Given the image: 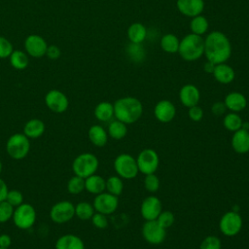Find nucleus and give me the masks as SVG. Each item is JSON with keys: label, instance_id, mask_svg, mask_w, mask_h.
Listing matches in <instances>:
<instances>
[{"label": "nucleus", "instance_id": "obj_1", "mask_svg": "<svg viewBox=\"0 0 249 249\" xmlns=\"http://www.w3.org/2000/svg\"><path fill=\"white\" fill-rule=\"evenodd\" d=\"M231 54V46L229 38L221 31H212L204 39V55L212 63L226 62Z\"/></svg>", "mask_w": 249, "mask_h": 249}, {"label": "nucleus", "instance_id": "obj_2", "mask_svg": "<svg viewBox=\"0 0 249 249\" xmlns=\"http://www.w3.org/2000/svg\"><path fill=\"white\" fill-rule=\"evenodd\" d=\"M113 106L114 117L125 124L137 122L143 113V105L141 101L132 96L122 97L116 100Z\"/></svg>", "mask_w": 249, "mask_h": 249}, {"label": "nucleus", "instance_id": "obj_3", "mask_svg": "<svg viewBox=\"0 0 249 249\" xmlns=\"http://www.w3.org/2000/svg\"><path fill=\"white\" fill-rule=\"evenodd\" d=\"M178 53L186 61H195L204 54V39L196 34L190 33L180 40Z\"/></svg>", "mask_w": 249, "mask_h": 249}, {"label": "nucleus", "instance_id": "obj_4", "mask_svg": "<svg viewBox=\"0 0 249 249\" xmlns=\"http://www.w3.org/2000/svg\"><path fill=\"white\" fill-rule=\"evenodd\" d=\"M98 165L99 161L96 156L90 153H83L74 159L72 170L75 175L86 179L96 172Z\"/></svg>", "mask_w": 249, "mask_h": 249}, {"label": "nucleus", "instance_id": "obj_5", "mask_svg": "<svg viewBox=\"0 0 249 249\" xmlns=\"http://www.w3.org/2000/svg\"><path fill=\"white\" fill-rule=\"evenodd\" d=\"M30 151V141L23 133L12 134L6 143V152L14 160L24 159Z\"/></svg>", "mask_w": 249, "mask_h": 249}, {"label": "nucleus", "instance_id": "obj_6", "mask_svg": "<svg viewBox=\"0 0 249 249\" xmlns=\"http://www.w3.org/2000/svg\"><path fill=\"white\" fill-rule=\"evenodd\" d=\"M12 219L17 228L20 230L30 229L36 222V210L31 204L22 202L15 207Z\"/></svg>", "mask_w": 249, "mask_h": 249}, {"label": "nucleus", "instance_id": "obj_7", "mask_svg": "<svg viewBox=\"0 0 249 249\" xmlns=\"http://www.w3.org/2000/svg\"><path fill=\"white\" fill-rule=\"evenodd\" d=\"M114 168L117 174L124 179H133L139 170L136 160L128 154H121L114 160Z\"/></svg>", "mask_w": 249, "mask_h": 249}, {"label": "nucleus", "instance_id": "obj_8", "mask_svg": "<svg viewBox=\"0 0 249 249\" xmlns=\"http://www.w3.org/2000/svg\"><path fill=\"white\" fill-rule=\"evenodd\" d=\"M75 216V205L68 200H61L54 203L50 210L51 220L55 224L69 222Z\"/></svg>", "mask_w": 249, "mask_h": 249}, {"label": "nucleus", "instance_id": "obj_9", "mask_svg": "<svg viewBox=\"0 0 249 249\" xmlns=\"http://www.w3.org/2000/svg\"><path fill=\"white\" fill-rule=\"evenodd\" d=\"M138 170L147 175L155 173L159 167L160 159L157 152L153 149H144L136 159Z\"/></svg>", "mask_w": 249, "mask_h": 249}, {"label": "nucleus", "instance_id": "obj_10", "mask_svg": "<svg viewBox=\"0 0 249 249\" xmlns=\"http://www.w3.org/2000/svg\"><path fill=\"white\" fill-rule=\"evenodd\" d=\"M220 231L227 236L237 234L242 228V218L237 212L229 211L223 215L219 223Z\"/></svg>", "mask_w": 249, "mask_h": 249}, {"label": "nucleus", "instance_id": "obj_11", "mask_svg": "<svg viewBox=\"0 0 249 249\" xmlns=\"http://www.w3.org/2000/svg\"><path fill=\"white\" fill-rule=\"evenodd\" d=\"M142 235L144 239L150 244H160L166 235V231L162 228L157 220L146 221L142 227Z\"/></svg>", "mask_w": 249, "mask_h": 249}, {"label": "nucleus", "instance_id": "obj_12", "mask_svg": "<svg viewBox=\"0 0 249 249\" xmlns=\"http://www.w3.org/2000/svg\"><path fill=\"white\" fill-rule=\"evenodd\" d=\"M119 199L117 196H114L110 193H101L96 195L93 200V208L96 212L102 213L104 215L112 214L118 208Z\"/></svg>", "mask_w": 249, "mask_h": 249}, {"label": "nucleus", "instance_id": "obj_13", "mask_svg": "<svg viewBox=\"0 0 249 249\" xmlns=\"http://www.w3.org/2000/svg\"><path fill=\"white\" fill-rule=\"evenodd\" d=\"M45 104L51 111L60 114L67 110L69 100L62 91L58 89H51L45 95Z\"/></svg>", "mask_w": 249, "mask_h": 249}, {"label": "nucleus", "instance_id": "obj_14", "mask_svg": "<svg viewBox=\"0 0 249 249\" xmlns=\"http://www.w3.org/2000/svg\"><path fill=\"white\" fill-rule=\"evenodd\" d=\"M24 48L27 54L32 57L39 58L46 55L48 44L43 37L37 34H31L26 37L24 41Z\"/></svg>", "mask_w": 249, "mask_h": 249}, {"label": "nucleus", "instance_id": "obj_15", "mask_svg": "<svg viewBox=\"0 0 249 249\" xmlns=\"http://www.w3.org/2000/svg\"><path fill=\"white\" fill-rule=\"evenodd\" d=\"M140 212H141V216L146 221L156 220L158 218V216L160 215V213L161 212L160 200L155 196H147L142 201Z\"/></svg>", "mask_w": 249, "mask_h": 249}, {"label": "nucleus", "instance_id": "obj_16", "mask_svg": "<svg viewBox=\"0 0 249 249\" xmlns=\"http://www.w3.org/2000/svg\"><path fill=\"white\" fill-rule=\"evenodd\" d=\"M154 114L159 122L169 123L174 119L176 115V108L171 101L163 99L156 104L154 108Z\"/></svg>", "mask_w": 249, "mask_h": 249}, {"label": "nucleus", "instance_id": "obj_17", "mask_svg": "<svg viewBox=\"0 0 249 249\" xmlns=\"http://www.w3.org/2000/svg\"><path fill=\"white\" fill-rule=\"evenodd\" d=\"M176 6L183 16L194 18L202 13L204 0H177Z\"/></svg>", "mask_w": 249, "mask_h": 249}, {"label": "nucleus", "instance_id": "obj_18", "mask_svg": "<svg viewBox=\"0 0 249 249\" xmlns=\"http://www.w3.org/2000/svg\"><path fill=\"white\" fill-rule=\"evenodd\" d=\"M200 98V93L198 89L192 84H187L183 86L179 91V99L185 107H193L197 105Z\"/></svg>", "mask_w": 249, "mask_h": 249}, {"label": "nucleus", "instance_id": "obj_19", "mask_svg": "<svg viewBox=\"0 0 249 249\" xmlns=\"http://www.w3.org/2000/svg\"><path fill=\"white\" fill-rule=\"evenodd\" d=\"M231 147L237 154H246L249 152V131L247 128L241 127L233 132Z\"/></svg>", "mask_w": 249, "mask_h": 249}, {"label": "nucleus", "instance_id": "obj_20", "mask_svg": "<svg viewBox=\"0 0 249 249\" xmlns=\"http://www.w3.org/2000/svg\"><path fill=\"white\" fill-rule=\"evenodd\" d=\"M212 74L214 76V79L223 85L231 83L235 77V72L233 68L225 62L216 64Z\"/></svg>", "mask_w": 249, "mask_h": 249}, {"label": "nucleus", "instance_id": "obj_21", "mask_svg": "<svg viewBox=\"0 0 249 249\" xmlns=\"http://www.w3.org/2000/svg\"><path fill=\"white\" fill-rule=\"evenodd\" d=\"M224 103L227 109H229L231 112L237 113L242 111L246 107L247 100L244 94H242L241 92L232 91L226 95Z\"/></svg>", "mask_w": 249, "mask_h": 249}, {"label": "nucleus", "instance_id": "obj_22", "mask_svg": "<svg viewBox=\"0 0 249 249\" xmlns=\"http://www.w3.org/2000/svg\"><path fill=\"white\" fill-rule=\"evenodd\" d=\"M54 247L55 249H85V244L78 235L67 233L57 238Z\"/></svg>", "mask_w": 249, "mask_h": 249}, {"label": "nucleus", "instance_id": "obj_23", "mask_svg": "<svg viewBox=\"0 0 249 249\" xmlns=\"http://www.w3.org/2000/svg\"><path fill=\"white\" fill-rule=\"evenodd\" d=\"M46 126L42 120L31 119L26 122L23 127V134L29 139H37L45 132Z\"/></svg>", "mask_w": 249, "mask_h": 249}, {"label": "nucleus", "instance_id": "obj_24", "mask_svg": "<svg viewBox=\"0 0 249 249\" xmlns=\"http://www.w3.org/2000/svg\"><path fill=\"white\" fill-rule=\"evenodd\" d=\"M147 28L141 22H133L127 28V38L129 42L142 44L147 38Z\"/></svg>", "mask_w": 249, "mask_h": 249}, {"label": "nucleus", "instance_id": "obj_25", "mask_svg": "<svg viewBox=\"0 0 249 249\" xmlns=\"http://www.w3.org/2000/svg\"><path fill=\"white\" fill-rule=\"evenodd\" d=\"M89 141L96 147H103L106 145L108 140L107 131L99 124H93L89 127Z\"/></svg>", "mask_w": 249, "mask_h": 249}, {"label": "nucleus", "instance_id": "obj_26", "mask_svg": "<svg viewBox=\"0 0 249 249\" xmlns=\"http://www.w3.org/2000/svg\"><path fill=\"white\" fill-rule=\"evenodd\" d=\"M85 190L93 195H99L106 190V181L95 173L85 179Z\"/></svg>", "mask_w": 249, "mask_h": 249}, {"label": "nucleus", "instance_id": "obj_27", "mask_svg": "<svg viewBox=\"0 0 249 249\" xmlns=\"http://www.w3.org/2000/svg\"><path fill=\"white\" fill-rule=\"evenodd\" d=\"M94 117L100 122H109L114 117V106L108 101L99 102L94 108Z\"/></svg>", "mask_w": 249, "mask_h": 249}, {"label": "nucleus", "instance_id": "obj_28", "mask_svg": "<svg viewBox=\"0 0 249 249\" xmlns=\"http://www.w3.org/2000/svg\"><path fill=\"white\" fill-rule=\"evenodd\" d=\"M125 53L127 54L128 58L134 63H141L146 57V51L142 44L130 42L125 47Z\"/></svg>", "mask_w": 249, "mask_h": 249}, {"label": "nucleus", "instance_id": "obj_29", "mask_svg": "<svg viewBox=\"0 0 249 249\" xmlns=\"http://www.w3.org/2000/svg\"><path fill=\"white\" fill-rule=\"evenodd\" d=\"M160 48L165 53H178L180 40L178 39V37L176 35H174L172 33L164 34L160 38Z\"/></svg>", "mask_w": 249, "mask_h": 249}, {"label": "nucleus", "instance_id": "obj_30", "mask_svg": "<svg viewBox=\"0 0 249 249\" xmlns=\"http://www.w3.org/2000/svg\"><path fill=\"white\" fill-rule=\"evenodd\" d=\"M10 63L15 69L23 70L28 66L29 59L24 52L20 50H16L13 51V53L10 55Z\"/></svg>", "mask_w": 249, "mask_h": 249}, {"label": "nucleus", "instance_id": "obj_31", "mask_svg": "<svg viewBox=\"0 0 249 249\" xmlns=\"http://www.w3.org/2000/svg\"><path fill=\"white\" fill-rule=\"evenodd\" d=\"M208 27H209V23L205 17L198 15L196 17L192 18V20L190 22V28L192 33L201 36L204 33H206V31L208 30Z\"/></svg>", "mask_w": 249, "mask_h": 249}, {"label": "nucleus", "instance_id": "obj_32", "mask_svg": "<svg viewBox=\"0 0 249 249\" xmlns=\"http://www.w3.org/2000/svg\"><path fill=\"white\" fill-rule=\"evenodd\" d=\"M127 133L126 124L121 121H112L108 126V134L116 140L123 139Z\"/></svg>", "mask_w": 249, "mask_h": 249}, {"label": "nucleus", "instance_id": "obj_33", "mask_svg": "<svg viewBox=\"0 0 249 249\" xmlns=\"http://www.w3.org/2000/svg\"><path fill=\"white\" fill-rule=\"evenodd\" d=\"M223 124H224V126L227 130L234 132V131H236V130H238L242 127L243 123H242V120H241V118L238 114H236L234 112H231V113L227 114L224 117Z\"/></svg>", "mask_w": 249, "mask_h": 249}, {"label": "nucleus", "instance_id": "obj_34", "mask_svg": "<svg viewBox=\"0 0 249 249\" xmlns=\"http://www.w3.org/2000/svg\"><path fill=\"white\" fill-rule=\"evenodd\" d=\"M93 214H94L93 205L89 202L82 201L75 205V216H77L81 220H84V221L89 220L91 219Z\"/></svg>", "mask_w": 249, "mask_h": 249}, {"label": "nucleus", "instance_id": "obj_35", "mask_svg": "<svg viewBox=\"0 0 249 249\" xmlns=\"http://www.w3.org/2000/svg\"><path fill=\"white\" fill-rule=\"evenodd\" d=\"M124 184L120 176H111L106 180V190L114 196H120L123 192Z\"/></svg>", "mask_w": 249, "mask_h": 249}, {"label": "nucleus", "instance_id": "obj_36", "mask_svg": "<svg viewBox=\"0 0 249 249\" xmlns=\"http://www.w3.org/2000/svg\"><path fill=\"white\" fill-rule=\"evenodd\" d=\"M66 187L69 194H72V195L81 194L85 190V179L80 176L74 175L68 180Z\"/></svg>", "mask_w": 249, "mask_h": 249}, {"label": "nucleus", "instance_id": "obj_37", "mask_svg": "<svg viewBox=\"0 0 249 249\" xmlns=\"http://www.w3.org/2000/svg\"><path fill=\"white\" fill-rule=\"evenodd\" d=\"M15 207L6 200L0 201V224L8 222L13 217Z\"/></svg>", "mask_w": 249, "mask_h": 249}, {"label": "nucleus", "instance_id": "obj_38", "mask_svg": "<svg viewBox=\"0 0 249 249\" xmlns=\"http://www.w3.org/2000/svg\"><path fill=\"white\" fill-rule=\"evenodd\" d=\"M145 189L150 193H156L160 188V179L155 173L147 174L144 179Z\"/></svg>", "mask_w": 249, "mask_h": 249}, {"label": "nucleus", "instance_id": "obj_39", "mask_svg": "<svg viewBox=\"0 0 249 249\" xmlns=\"http://www.w3.org/2000/svg\"><path fill=\"white\" fill-rule=\"evenodd\" d=\"M5 200L13 207H17L23 202V195L18 190H9Z\"/></svg>", "mask_w": 249, "mask_h": 249}, {"label": "nucleus", "instance_id": "obj_40", "mask_svg": "<svg viewBox=\"0 0 249 249\" xmlns=\"http://www.w3.org/2000/svg\"><path fill=\"white\" fill-rule=\"evenodd\" d=\"M222 244L220 238L215 235L206 236L200 243L199 249H221Z\"/></svg>", "mask_w": 249, "mask_h": 249}, {"label": "nucleus", "instance_id": "obj_41", "mask_svg": "<svg viewBox=\"0 0 249 249\" xmlns=\"http://www.w3.org/2000/svg\"><path fill=\"white\" fill-rule=\"evenodd\" d=\"M156 220L162 228L167 229V228H169L173 225L175 218H174V215H173L172 212H170V211H161Z\"/></svg>", "mask_w": 249, "mask_h": 249}, {"label": "nucleus", "instance_id": "obj_42", "mask_svg": "<svg viewBox=\"0 0 249 249\" xmlns=\"http://www.w3.org/2000/svg\"><path fill=\"white\" fill-rule=\"evenodd\" d=\"M13 51V45L11 42L7 38L0 36V58L10 57Z\"/></svg>", "mask_w": 249, "mask_h": 249}, {"label": "nucleus", "instance_id": "obj_43", "mask_svg": "<svg viewBox=\"0 0 249 249\" xmlns=\"http://www.w3.org/2000/svg\"><path fill=\"white\" fill-rule=\"evenodd\" d=\"M91 223L92 225L97 229H105L108 226V220L106 218V215L96 212L91 217Z\"/></svg>", "mask_w": 249, "mask_h": 249}, {"label": "nucleus", "instance_id": "obj_44", "mask_svg": "<svg viewBox=\"0 0 249 249\" xmlns=\"http://www.w3.org/2000/svg\"><path fill=\"white\" fill-rule=\"evenodd\" d=\"M188 115L192 121L199 122V121H201V119L203 117V111L198 105H195V106L189 108Z\"/></svg>", "mask_w": 249, "mask_h": 249}, {"label": "nucleus", "instance_id": "obj_45", "mask_svg": "<svg viewBox=\"0 0 249 249\" xmlns=\"http://www.w3.org/2000/svg\"><path fill=\"white\" fill-rule=\"evenodd\" d=\"M47 56L50 58V59H57L60 54H61V51L60 49L57 47V46H54V45H52V46H48V49H47V53H46Z\"/></svg>", "mask_w": 249, "mask_h": 249}, {"label": "nucleus", "instance_id": "obj_46", "mask_svg": "<svg viewBox=\"0 0 249 249\" xmlns=\"http://www.w3.org/2000/svg\"><path fill=\"white\" fill-rule=\"evenodd\" d=\"M226 110H227V108H226L225 103H224V102H220V101L215 102V103L212 105V107H211L212 113H213L214 115H216V116H221V115H223Z\"/></svg>", "mask_w": 249, "mask_h": 249}, {"label": "nucleus", "instance_id": "obj_47", "mask_svg": "<svg viewBox=\"0 0 249 249\" xmlns=\"http://www.w3.org/2000/svg\"><path fill=\"white\" fill-rule=\"evenodd\" d=\"M12 244V238L7 233L0 234V247L3 248H9Z\"/></svg>", "mask_w": 249, "mask_h": 249}, {"label": "nucleus", "instance_id": "obj_48", "mask_svg": "<svg viewBox=\"0 0 249 249\" xmlns=\"http://www.w3.org/2000/svg\"><path fill=\"white\" fill-rule=\"evenodd\" d=\"M8 192H9V189L6 182L0 178V201H3L6 199Z\"/></svg>", "mask_w": 249, "mask_h": 249}, {"label": "nucleus", "instance_id": "obj_49", "mask_svg": "<svg viewBox=\"0 0 249 249\" xmlns=\"http://www.w3.org/2000/svg\"><path fill=\"white\" fill-rule=\"evenodd\" d=\"M214 67H215V64L212 63V62H210V61H208V60H207V62L204 63V65H203L204 71H205L206 73H210V74L213 73Z\"/></svg>", "mask_w": 249, "mask_h": 249}, {"label": "nucleus", "instance_id": "obj_50", "mask_svg": "<svg viewBox=\"0 0 249 249\" xmlns=\"http://www.w3.org/2000/svg\"><path fill=\"white\" fill-rule=\"evenodd\" d=\"M1 171H2V162L0 160V173H1Z\"/></svg>", "mask_w": 249, "mask_h": 249}, {"label": "nucleus", "instance_id": "obj_51", "mask_svg": "<svg viewBox=\"0 0 249 249\" xmlns=\"http://www.w3.org/2000/svg\"><path fill=\"white\" fill-rule=\"evenodd\" d=\"M0 249H9V248H3V247H0Z\"/></svg>", "mask_w": 249, "mask_h": 249}]
</instances>
